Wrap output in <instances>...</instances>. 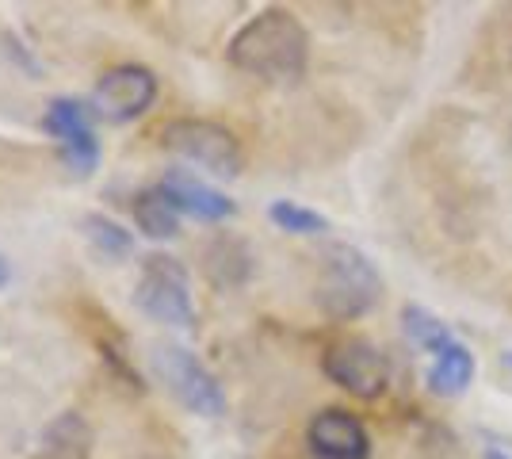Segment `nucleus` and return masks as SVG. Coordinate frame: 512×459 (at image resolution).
I'll return each mask as SVG.
<instances>
[{"label": "nucleus", "instance_id": "1", "mask_svg": "<svg viewBox=\"0 0 512 459\" xmlns=\"http://www.w3.org/2000/svg\"><path fill=\"white\" fill-rule=\"evenodd\" d=\"M230 66L264 81H299L310 62V31L287 8H264L226 46Z\"/></svg>", "mask_w": 512, "mask_h": 459}, {"label": "nucleus", "instance_id": "2", "mask_svg": "<svg viewBox=\"0 0 512 459\" xmlns=\"http://www.w3.org/2000/svg\"><path fill=\"white\" fill-rule=\"evenodd\" d=\"M383 295L379 268L363 257L356 245H329L321 253L318 280H314V303L333 322H356Z\"/></svg>", "mask_w": 512, "mask_h": 459}, {"label": "nucleus", "instance_id": "3", "mask_svg": "<svg viewBox=\"0 0 512 459\" xmlns=\"http://www.w3.org/2000/svg\"><path fill=\"white\" fill-rule=\"evenodd\" d=\"M134 303L142 314H150L153 322L176 329L195 326V303H192V280L188 268L169 257V253H150L138 268V284H134Z\"/></svg>", "mask_w": 512, "mask_h": 459}, {"label": "nucleus", "instance_id": "4", "mask_svg": "<svg viewBox=\"0 0 512 459\" xmlns=\"http://www.w3.org/2000/svg\"><path fill=\"white\" fill-rule=\"evenodd\" d=\"M161 146L195 169H207L211 176H226V180L241 173L245 165L234 131L218 127L211 119H172L161 127Z\"/></svg>", "mask_w": 512, "mask_h": 459}, {"label": "nucleus", "instance_id": "5", "mask_svg": "<svg viewBox=\"0 0 512 459\" xmlns=\"http://www.w3.org/2000/svg\"><path fill=\"white\" fill-rule=\"evenodd\" d=\"M153 368L192 414L199 417H222L226 414V391L214 379V372L184 345H157L153 349Z\"/></svg>", "mask_w": 512, "mask_h": 459}, {"label": "nucleus", "instance_id": "6", "mask_svg": "<svg viewBox=\"0 0 512 459\" xmlns=\"http://www.w3.org/2000/svg\"><path fill=\"white\" fill-rule=\"evenodd\" d=\"M321 372H325V379H333L337 387H344V391L363 398V402L379 398L390 387V364H386V356L371 341H363V337L333 341L325 349V356H321Z\"/></svg>", "mask_w": 512, "mask_h": 459}, {"label": "nucleus", "instance_id": "7", "mask_svg": "<svg viewBox=\"0 0 512 459\" xmlns=\"http://www.w3.org/2000/svg\"><path fill=\"white\" fill-rule=\"evenodd\" d=\"M43 127L54 134L58 153H62L69 173H77V176L96 173V165H100V138H96V127H92L88 104L69 100V96L50 100V108H46V115H43Z\"/></svg>", "mask_w": 512, "mask_h": 459}, {"label": "nucleus", "instance_id": "8", "mask_svg": "<svg viewBox=\"0 0 512 459\" xmlns=\"http://www.w3.org/2000/svg\"><path fill=\"white\" fill-rule=\"evenodd\" d=\"M157 100V77L146 66H111L92 88V108L111 123H130L138 115H146Z\"/></svg>", "mask_w": 512, "mask_h": 459}, {"label": "nucleus", "instance_id": "9", "mask_svg": "<svg viewBox=\"0 0 512 459\" xmlns=\"http://www.w3.org/2000/svg\"><path fill=\"white\" fill-rule=\"evenodd\" d=\"M306 448L314 459H371V437H367L363 421L337 406L310 417Z\"/></svg>", "mask_w": 512, "mask_h": 459}, {"label": "nucleus", "instance_id": "10", "mask_svg": "<svg viewBox=\"0 0 512 459\" xmlns=\"http://www.w3.org/2000/svg\"><path fill=\"white\" fill-rule=\"evenodd\" d=\"M256 257L249 249V241L237 238V234H214L207 245H203V272L214 287L222 291H237L253 280Z\"/></svg>", "mask_w": 512, "mask_h": 459}, {"label": "nucleus", "instance_id": "11", "mask_svg": "<svg viewBox=\"0 0 512 459\" xmlns=\"http://www.w3.org/2000/svg\"><path fill=\"white\" fill-rule=\"evenodd\" d=\"M161 184H165L169 196L176 199L180 215H192V219H199V222H226L237 215L234 199H226L218 188H211V184H203V180H195V176H188V173H169Z\"/></svg>", "mask_w": 512, "mask_h": 459}, {"label": "nucleus", "instance_id": "12", "mask_svg": "<svg viewBox=\"0 0 512 459\" xmlns=\"http://www.w3.org/2000/svg\"><path fill=\"white\" fill-rule=\"evenodd\" d=\"M92 425L77 410L58 414L39 437V456L43 459H88L92 456Z\"/></svg>", "mask_w": 512, "mask_h": 459}, {"label": "nucleus", "instance_id": "13", "mask_svg": "<svg viewBox=\"0 0 512 459\" xmlns=\"http://www.w3.org/2000/svg\"><path fill=\"white\" fill-rule=\"evenodd\" d=\"M134 222L153 241H165L180 234V207H176V199L169 196L165 184H153V188L134 196Z\"/></svg>", "mask_w": 512, "mask_h": 459}, {"label": "nucleus", "instance_id": "14", "mask_svg": "<svg viewBox=\"0 0 512 459\" xmlns=\"http://www.w3.org/2000/svg\"><path fill=\"white\" fill-rule=\"evenodd\" d=\"M470 379H474V356H470L467 345L455 341L451 349H444L432 360V368H428V391L440 394V398H459L470 387Z\"/></svg>", "mask_w": 512, "mask_h": 459}, {"label": "nucleus", "instance_id": "15", "mask_svg": "<svg viewBox=\"0 0 512 459\" xmlns=\"http://www.w3.org/2000/svg\"><path fill=\"white\" fill-rule=\"evenodd\" d=\"M402 329H406V337L417 345V349L432 352V356H440L444 349L455 345L448 322H440V318H436L432 310H425V306L409 303L406 310H402Z\"/></svg>", "mask_w": 512, "mask_h": 459}, {"label": "nucleus", "instance_id": "16", "mask_svg": "<svg viewBox=\"0 0 512 459\" xmlns=\"http://www.w3.org/2000/svg\"><path fill=\"white\" fill-rule=\"evenodd\" d=\"M268 219L276 222L279 230H287V234H306V238L329 230V219H325V215L302 207V203H291V199H276V203L268 207Z\"/></svg>", "mask_w": 512, "mask_h": 459}, {"label": "nucleus", "instance_id": "17", "mask_svg": "<svg viewBox=\"0 0 512 459\" xmlns=\"http://www.w3.org/2000/svg\"><path fill=\"white\" fill-rule=\"evenodd\" d=\"M81 226H85V238L92 241V249L100 257H127L130 249H134V238H130L127 230L119 222L104 219V215H88Z\"/></svg>", "mask_w": 512, "mask_h": 459}, {"label": "nucleus", "instance_id": "18", "mask_svg": "<svg viewBox=\"0 0 512 459\" xmlns=\"http://www.w3.org/2000/svg\"><path fill=\"white\" fill-rule=\"evenodd\" d=\"M8 280H12V264H8L4 253H0V287H8Z\"/></svg>", "mask_w": 512, "mask_h": 459}, {"label": "nucleus", "instance_id": "19", "mask_svg": "<svg viewBox=\"0 0 512 459\" xmlns=\"http://www.w3.org/2000/svg\"><path fill=\"white\" fill-rule=\"evenodd\" d=\"M486 459H509L505 452H486Z\"/></svg>", "mask_w": 512, "mask_h": 459}]
</instances>
